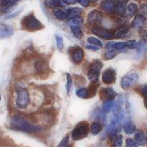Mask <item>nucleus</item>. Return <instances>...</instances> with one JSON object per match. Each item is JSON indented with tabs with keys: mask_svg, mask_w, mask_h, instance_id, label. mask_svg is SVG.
Masks as SVG:
<instances>
[{
	"mask_svg": "<svg viewBox=\"0 0 147 147\" xmlns=\"http://www.w3.org/2000/svg\"><path fill=\"white\" fill-rule=\"evenodd\" d=\"M10 126L14 130L26 133H37L41 131L42 129L40 126L32 123L30 120L20 115H15L11 118Z\"/></svg>",
	"mask_w": 147,
	"mask_h": 147,
	"instance_id": "1",
	"label": "nucleus"
},
{
	"mask_svg": "<svg viewBox=\"0 0 147 147\" xmlns=\"http://www.w3.org/2000/svg\"><path fill=\"white\" fill-rule=\"evenodd\" d=\"M30 101H31L30 95L27 89L19 88L16 90L14 99L16 108L20 110L27 109L30 105Z\"/></svg>",
	"mask_w": 147,
	"mask_h": 147,
	"instance_id": "2",
	"label": "nucleus"
},
{
	"mask_svg": "<svg viewBox=\"0 0 147 147\" xmlns=\"http://www.w3.org/2000/svg\"><path fill=\"white\" fill-rule=\"evenodd\" d=\"M21 24L23 28L30 32L37 31L44 27L42 22H40L33 14H28L23 17Z\"/></svg>",
	"mask_w": 147,
	"mask_h": 147,
	"instance_id": "3",
	"label": "nucleus"
},
{
	"mask_svg": "<svg viewBox=\"0 0 147 147\" xmlns=\"http://www.w3.org/2000/svg\"><path fill=\"white\" fill-rule=\"evenodd\" d=\"M102 67L103 63L100 60H94L90 64L88 71V78L91 83H97Z\"/></svg>",
	"mask_w": 147,
	"mask_h": 147,
	"instance_id": "4",
	"label": "nucleus"
},
{
	"mask_svg": "<svg viewBox=\"0 0 147 147\" xmlns=\"http://www.w3.org/2000/svg\"><path fill=\"white\" fill-rule=\"evenodd\" d=\"M89 127L87 122H81L75 127L72 132V138L74 141H78L86 138L88 135Z\"/></svg>",
	"mask_w": 147,
	"mask_h": 147,
	"instance_id": "5",
	"label": "nucleus"
},
{
	"mask_svg": "<svg viewBox=\"0 0 147 147\" xmlns=\"http://www.w3.org/2000/svg\"><path fill=\"white\" fill-rule=\"evenodd\" d=\"M138 79H139V75L137 73H134V72L128 73L121 79V86L123 89L126 90V89L129 88L131 86H133L137 81Z\"/></svg>",
	"mask_w": 147,
	"mask_h": 147,
	"instance_id": "6",
	"label": "nucleus"
},
{
	"mask_svg": "<svg viewBox=\"0 0 147 147\" xmlns=\"http://www.w3.org/2000/svg\"><path fill=\"white\" fill-rule=\"evenodd\" d=\"M91 32L96 36L104 40H112L116 37L113 32L105 28L94 27L91 29Z\"/></svg>",
	"mask_w": 147,
	"mask_h": 147,
	"instance_id": "7",
	"label": "nucleus"
},
{
	"mask_svg": "<svg viewBox=\"0 0 147 147\" xmlns=\"http://www.w3.org/2000/svg\"><path fill=\"white\" fill-rule=\"evenodd\" d=\"M84 55V51L81 47H73L72 50H70V57H71L73 63H76V64H79L83 61Z\"/></svg>",
	"mask_w": 147,
	"mask_h": 147,
	"instance_id": "8",
	"label": "nucleus"
},
{
	"mask_svg": "<svg viewBox=\"0 0 147 147\" xmlns=\"http://www.w3.org/2000/svg\"><path fill=\"white\" fill-rule=\"evenodd\" d=\"M116 71L112 68H108L103 72L102 76V80L106 85L113 84L116 82Z\"/></svg>",
	"mask_w": 147,
	"mask_h": 147,
	"instance_id": "9",
	"label": "nucleus"
},
{
	"mask_svg": "<svg viewBox=\"0 0 147 147\" xmlns=\"http://www.w3.org/2000/svg\"><path fill=\"white\" fill-rule=\"evenodd\" d=\"M102 21V15L98 10H93L88 16V22L93 27H97Z\"/></svg>",
	"mask_w": 147,
	"mask_h": 147,
	"instance_id": "10",
	"label": "nucleus"
},
{
	"mask_svg": "<svg viewBox=\"0 0 147 147\" xmlns=\"http://www.w3.org/2000/svg\"><path fill=\"white\" fill-rule=\"evenodd\" d=\"M99 95L100 99L103 101H106V100H113L117 96V93L111 88H103L100 89Z\"/></svg>",
	"mask_w": 147,
	"mask_h": 147,
	"instance_id": "11",
	"label": "nucleus"
},
{
	"mask_svg": "<svg viewBox=\"0 0 147 147\" xmlns=\"http://www.w3.org/2000/svg\"><path fill=\"white\" fill-rule=\"evenodd\" d=\"M117 3L116 0H106L102 3L101 8L106 12L113 13L116 11Z\"/></svg>",
	"mask_w": 147,
	"mask_h": 147,
	"instance_id": "12",
	"label": "nucleus"
},
{
	"mask_svg": "<svg viewBox=\"0 0 147 147\" xmlns=\"http://www.w3.org/2000/svg\"><path fill=\"white\" fill-rule=\"evenodd\" d=\"M14 33V30L10 26L1 24L0 28V36L1 38H8L11 37Z\"/></svg>",
	"mask_w": 147,
	"mask_h": 147,
	"instance_id": "13",
	"label": "nucleus"
},
{
	"mask_svg": "<svg viewBox=\"0 0 147 147\" xmlns=\"http://www.w3.org/2000/svg\"><path fill=\"white\" fill-rule=\"evenodd\" d=\"M145 22V18L144 16L142 15H137L135 17L134 19L133 22L131 23V26L133 28L136 29V30H139V29L142 28L144 25Z\"/></svg>",
	"mask_w": 147,
	"mask_h": 147,
	"instance_id": "14",
	"label": "nucleus"
},
{
	"mask_svg": "<svg viewBox=\"0 0 147 147\" xmlns=\"http://www.w3.org/2000/svg\"><path fill=\"white\" fill-rule=\"evenodd\" d=\"M34 68H35L36 71L38 73H44L47 71L48 66H47V63L44 62L43 60H37L34 63Z\"/></svg>",
	"mask_w": 147,
	"mask_h": 147,
	"instance_id": "15",
	"label": "nucleus"
},
{
	"mask_svg": "<svg viewBox=\"0 0 147 147\" xmlns=\"http://www.w3.org/2000/svg\"><path fill=\"white\" fill-rule=\"evenodd\" d=\"M135 141L139 145L143 146L146 143V136L143 131L139 130L135 134Z\"/></svg>",
	"mask_w": 147,
	"mask_h": 147,
	"instance_id": "16",
	"label": "nucleus"
},
{
	"mask_svg": "<svg viewBox=\"0 0 147 147\" xmlns=\"http://www.w3.org/2000/svg\"><path fill=\"white\" fill-rule=\"evenodd\" d=\"M76 95L78 96L79 98H88L92 97L91 93L90 91V89L88 88H80L76 91Z\"/></svg>",
	"mask_w": 147,
	"mask_h": 147,
	"instance_id": "17",
	"label": "nucleus"
},
{
	"mask_svg": "<svg viewBox=\"0 0 147 147\" xmlns=\"http://www.w3.org/2000/svg\"><path fill=\"white\" fill-rule=\"evenodd\" d=\"M70 30H71L72 33H73V35L78 39H80L83 37V31H82L81 28H80V26L78 25H75L73 24L70 27Z\"/></svg>",
	"mask_w": 147,
	"mask_h": 147,
	"instance_id": "18",
	"label": "nucleus"
},
{
	"mask_svg": "<svg viewBox=\"0 0 147 147\" xmlns=\"http://www.w3.org/2000/svg\"><path fill=\"white\" fill-rule=\"evenodd\" d=\"M123 130L125 133L127 134H132L136 131V126L132 122L127 121L123 125Z\"/></svg>",
	"mask_w": 147,
	"mask_h": 147,
	"instance_id": "19",
	"label": "nucleus"
},
{
	"mask_svg": "<svg viewBox=\"0 0 147 147\" xmlns=\"http://www.w3.org/2000/svg\"><path fill=\"white\" fill-rule=\"evenodd\" d=\"M103 126L98 122H94L91 124L90 126V131H91L92 134L93 135H97L101 132Z\"/></svg>",
	"mask_w": 147,
	"mask_h": 147,
	"instance_id": "20",
	"label": "nucleus"
},
{
	"mask_svg": "<svg viewBox=\"0 0 147 147\" xmlns=\"http://www.w3.org/2000/svg\"><path fill=\"white\" fill-rule=\"evenodd\" d=\"M55 17L60 20H64L68 17L67 11H65L63 10L60 9H55L53 11Z\"/></svg>",
	"mask_w": 147,
	"mask_h": 147,
	"instance_id": "21",
	"label": "nucleus"
},
{
	"mask_svg": "<svg viewBox=\"0 0 147 147\" xmlns=\"http://www.w3.org/2000/svg\"><path fill=\"white\" fill-rule=\"evenodd\" d=\"M81 12H82L81 9L78 8V7H76V8L70 9H68L67 11V15H68V17H70V18L77 17V16H80V14H81Z\"/></svg>",
	"mask_w": 147,
	"mask_h": 147,
	"instance_id": "22",
	"label": "nucleus"
},
{
	"mask_svg": "<svg viewBox=\"0 0 147 147\" xmlns=\"http://www.w3.org/2000/svg\"><path fill=\"white\" fill-rule=\"evenodd\" d=\"M67 76V84H66V90L67 95H70L73 90V79L70 74L66 75Z\"/></svg>",
	"mask_w": 147,
	"mask_h": 147,
	"instance_id": "23",
	"label": "nucleus"
},
{
	"mask_svg": "<svg viewBox=\"0 0 147 147\" xmlns=\"http://www.w3.org/2000/svg\"><path fill=\"white\" fill-rule=\"evenodd\" d=\"M129 29L127 27H123L121 30H119V31L116 32V37H117L118 39H123L126 36H127V34H129Z\"/></svg>",
	"mask_w": 147,
	"mask_h": 147,
	"instance_id": "24",
	"label": "nucleus"
},
{
	"mask_svg": "<svg viewBox=\"0 0 147 147\" xmlns=\"http://www.w3.org/2000/svg\"><path fill=\"white\" fill-rule=\"evenodd\" d=\"M115 11L118 14H119V15H123V14H124L125 11H126V7H125L124 3H123L122 1L118 2L116 7V11Z\"/></svg>",
	"mask_w": 147,
	"mask_h": 147,
	"instance_id": "25",
	"label": "nucleus"
},
{
	"mask_svg": "<svg viewBox=\"0 0 147 147\" xmlns=\"http://www.w3.org/2000/svg\"><path fill=\"white\" fill-rule=\"evenodd\" d=\"M113 104L114 103L113 102V100H106L104 101L103 106H102V109H103V111L108 113L111 111V109L113 108Z\"/></svg>",
	"mask_w": 147,
	"mask_h": 147,
	"instance_id": "26",
	"label": "nucleus"
},
{
	"mask_svg": "<svg viewBox=\"0 0 147 147\" xmlns=\"http://www.w3.org/2000/svg\"><path fill=\"white\" fill-rule=\"evenodd\" d=\"M146 47V42L145 41V40H142L138 42L137 47H136V49H137V53L139 54H141V53H143L145 50Z\"/></svg>",
	"mask_w": 147,
	"mask_h": 147,
	"instance_id": "27",
	"label": "nucleus"
},
{
	"mask_svg": "<svg viewBox=\"0 0 147 147\" xmlns=\"http://www.w3.org/2000/svg\"><path fill=\"white\" fill-rule=\"evenodd\" d=\"M55 40H56V45H57V47L58 48L59 50H62L64 47V42H63V37L60 35V34H55Z\"/></svg>",
	"mask_w": 147,
	"mask_h": 147,
	"instance_id": "28",
	"label": "nucleus"
},
{
	"mask_svg": "<svg viewBox=\"0 0 147 147\" xmlns=\"http://www.w3.org/2000/svg\"><path fill=\"white\" fill-rule=\"evenodd\" d=\"M137 11V5L135 3H131L127 7V13L129 15H133Z\"/></svg>",
	"mask_w": 147,
	"mask_h": 147,
	"instance_id": "29",
	"label": "nucleus"
},
{
	"mask_svg": "<svg viewBox=\"0 0 147 147\" xmlns=\"http://www.w3.org/2000/svg\"><path fill=\"white\" fill-rule=\"evenodd\" d=\"M45 4L50 9H57V7H59L56 0H45Z\"/></svg>",
	"mask_w": 147,
	"mask_h": 147,
	"instance_id": "30",
	"label": "nucleus"
},
{
	"mask_svg": "<svg viewBox=\"0 0 147 147\" xmlns=\"http://www.w3.org/2000/svg\"><path fill=\"white\" fill-rule=\"evenodd\" d=\"M87 41L90 44L93 45L98 46V47H102V45H103L101 41H100V40H99L98 39L96 38V37H88L87 40Z\"/></svg>",
	"mask_w": 147,
	"mask_h": 147,
	"instance_id": "31",
	"label": "nucleus"
},
{
	"mask_svg": "<svg viewBox=\"0 0 147 147\" xmlns=\"http://www.w3.org/2000/svg\"><path fill=\"white\" fill-rule=\"evenodd\" d=\"M83 22H84L83 19L80 16H77V17L71 18V23L73 24H75V25L80 26L83 24Z\"/></svg>",
	"mask_w": 147,
	"mask_h": 147,
	"instance_id": "32",
	"label": "nucleus"
},
{
	"mask_svg": "<svg viewBox=\"0 0 147 147\" xmlns=\"http://www.w3.org/2000/svg\"><path fill=\"white\" fill-rule=\"evenodd\" d=\"M126 42H117L115 43L114 46H113V48L116 49V50H119V51H123V50H125L126 49Z\"/></svg>",
	"mask_w": 147,
	"mask_h": 147,
	"instance_id": "33",
	"label": "nucleus"
},
{
	"mask_svg": "<svg viewBox=\"0 0 147 147\" xmlns=\"http://www.w3.org/2000/svg\"><path fill=\"white\" fill-rule=\"evenodd\" d=\"M116 56V52L113 50H109L104 54V57L106 60H111V59L114 58Z\"/></svg>",
	"mask_w": 147,
	"mask_h": 147,
	"instance_id": "34",
	"label": "nucleus"
},
{
	"mask_svg": "<svg viewBox=\"0 0 147 147\" xmlns=\"http://www.w3.org/2000/svg\"><path fill=\"white\" fill-rule=\"evenodd\" d=\"M19 1L20 0H3V1H1V5L4 7H11Z\"/></svg>",
	"mask_w": 147,
	"mask_h": 147,
	"instance_id": "35",
	"label": "nucleus"
},
{
	"mask_svg": "<svg viewBox=\"0 0 147 147\" xmlns=\"http://www.w3.org/2000/svg\"><path fill=\"white\" fill-rule=\"evenodd\" d=\"M123 143V136L122 135H118L116 136L114 139V145L115 146H121Z\"/></svg>",
	"mask_w": 147,
	"mask_h": 147,
	"instance_id": "36",
	"label": "nucleus"
},
{
	"mask_svg": "<svg viewBox=\"0 0 147 147\" xmlns=\"http://www.w3.org/2000/svg\"><path fill=\"white\" fill-rule=\"evenodd\" d=\"M126 146L128 147H135L138 146V144L136 143V141L131 139V138H128V139H126Z\"/></svg>",
	"mask_w": 147,
	"mask_h": 147,
	"instance_id": "37",
	"label": "nucleus"
},
{
	"mask_svg": "<svg viewBox=\"0 0 147 147\" xmlns=\"http://www.w3.org/2000/svg\"><path fill=\"white\" fill-rule=\"evenodd\" d=\"M137 42L136 40H129V41L126 42V45L127 47L130 49H135L137 47Z\"/></svg>",
	"mask_w": 147,
	"mask_h": 147,
	"instance_id": "38",
	"label": "nucleus"
},
{
	"mask_svg": "<svg viewBox=\"0 0 147 147\" xmlns=\"http://www.w3.org/2000/svg\"><path fill=\"white\" fill-rule=\"evenodd\" d=\"M69 139H70V136H69V135H67L65 137L63 138V139L61 141V142H60V144L58 145V146H68Z\"/></svg>",
	"mask_w": 147,
	"mask_h": 147,
	"instance_id": "39",
	"label": "nucleus"
},
{
	"mask_svg": "<svg viewBox=\"0 0 147 147\" xmlns=\"http://www.w3.org/2000/svg\"><path fill=\"white\" fill-rule=\"evenodd\" d=\"M77 1L84 7H87L90 5V0H77Z\"/></svg>",
	"mask_w": 147,
	"mask_h": 147,
	"instance_id": "40",
	"label": "nucleus"
},
{
	"mask_svg": "<svg viewBox=\"0 0 147 147\" xmlns=\"http://www.w3.org/2000/svg\"><path fill=\"white\" fill-rule=\"evenodd\" d=\"M86 48L90 50H98V46L93 45L90 44V45H86Z\"/></svg>",
	"mask_w": 147,
	"mask_h": 147,
	"instance_id": "41",
	"label": "nucleus"
},
{
	"mask_svg": "<svg viewBox=\"0 0 147 147\" xmlns=\"http://www.w3.org/2000/svg\"><path fill=\"white\" fill-rule=\"evenodd\" d=\"M66 4H74L77 1V0H63Z\"/></svg>",
	"mask_w": 147,
	"mask_h": 147,
	"instance_id": "42",
	"label": "nucleus"
},
{
	"mask_svg": "<svg viewBox=\"0 0 147 147\" xmlns=\"http://www.w3.org/2000/svg\"><path fill=\"white\" fill-rule=\"evenodd\" d=\"M142 93L144 96V98L147 97V85L144 86V88H142Z\"/></svg>",
	"mask_w": 147,
	"mask_h": 147,
	"instance_id": "43",
	"label": "nucleus"
},
{
	"mask_svg": "<svg viewBox=\"0 0 147 147\" xmlns=\"http://www.w3.org/2000/svg\"><path fill=\"white\" fill-rule=\"evenodd\" d=\"M140 34L143 38L147 39V30H143V31H142Z\"/></svg>",
	"mask_w": 147,
	"mask_h": 147,
	"instance_id": "44",
	"label": "nucleus"
},
{
	"mask_svg": "<svg viewBox=\"0 0 147 147\" xmlns=\"http://www.w3.org/2000/svg\"><path fill=\"white\" fill-rule=\"evenodd\" d=\"M144 106L146 107V109H147V97L144 98Z\"/></svg>",
	"mask_w": 147,
	"mask_h": 147,
	"instance_id": "45",
	"label": "nucleus"
},
{
	"mask_svg": "<svg viewBox=\"0 0 147 147\" xmlns=\"http://www.w3.org/2000/svg\"><path fill=\"white\" fill-rule=\"evenodd\" d=\"M92 1H97L98 0H92Z\"/></svg>",
	"mask_w": 147,
	"mask_h": 147,
	"instance_id": "46",
	"label": "nucleus"
},
{
	"mask_svg": "<svg viewBox=\"0 0 147 147\" xmlns=\"http://www.w3.org/2000/svg\"><path fill=\"white\" fill-rule=\"evenodd\" d=\"M146 143H147V136H146Z\"/></svg>",
	"mask_w": 147,
	"mask_h": 147,
	"instance_id": "47",
	"label": "nucleus"
},
{
	"mask_svg": "<svg viewBox=\"0 0 147 147\" xmlns=\"http://www.w3.org/2000/svg\"><path fill=\"white\" fill-rule=\"evenodd\" d=\"M1 1H3V0H1Z\"/></svg>",
	"mask_w": 147,
	"mask_h": 147,
	"instance_id": "48",
	"label": "nucleus"
}]
</instances>
